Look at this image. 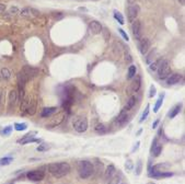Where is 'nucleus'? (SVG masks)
<instances>
[{"instance_id": "nucleus-21", "label": "nucleus", "mask_w": 185, "mask_h": 184, "mask_svg": "<svg viewBox=\"0 0 185 184\" xmlns=\"http://www.w3.org/2000/svg\"><path fill=\"white\" fill-rule=\"evenodd\" d=\"M181 107H182V105L181 104H176L175 106L170 111V113H169V117L170 119H174L175 116H176L179 113H180V111H181Z\"/></svg>"}, {"instance_id": "nucleus-44", "label": "nucleus", "mask_w": 185, "mask_h": 184, "mask_svg": "<svg viewBox=\"0 0 185 184\" xmlns=\"http://www.w3.org/2000/svg\"><path fill=\"white\" fill-rule=\"evenodd\" d=\"M16 12H18V8H11V10H10V13H11V14H16Z\"/></svg>"}, {"instance_id": "nucleus-32", "label": "nucleus", "mask_w": 185, "mask_h": 184, "mask_svg": "<svg viewBox=\"0 0 185 184\" xmlns=\"http://www.w3.org/2000/svg\"><path fill=\"white\" fill-rule=\"evenodd\" d=\"M135 170H136V171H135L136 175H140V174H141V171H143V162H141V160L137 161Z\"/></svg>"}, {"instance_id": "nucleus-13", "label": "nucleus", "mask_w": 185, "mask_h": 184, "mask_svg": "<svg viewBox=\"0 0 185 184\" xmlns=\"http://www.w3.org/2000/svg\"><path fill=\"white\" fill-rule=\"evenodd\" d=\"M183 79V76L181 73H171L168 78H166V83L169 86H173V84L180 83Z\"/></svg>"}, {"instance_id": "nucleus-26", "label": "nucleus", "mask_w": 185, "mask_h": 184, "mask_svg": "<svg viewBox=\"0 0 185 184\" xmlns=\"http://www.w3.org/2000/svg\"><path fill=\"white\" fill-rule=\"evenodd\" d=\"M29 103H30V100L25 99V98L21 101V106H20V110H21L22 113H25V112H27V106H29Z\"/></svg>"}, {"instance_id": "nucleus-3", "label": "nucleus", "mask_w": 185, "mask_h": 184, "mask_svg": "<svg viewBox=\"0 0 185 184\" xmlns=\"http://www.w3.org/2000/svg\"><path fill=\"white\" fill-rule=\"evenodd\" d=\"M157 71H158V75L160 79H166V78L171 75V67H170L169 60L162 59L158 69H157Z\"/></svg>"}, {"instance_id": "nucleus-24", "label": "nucleus", "mask_w": 185, "mask_h": 184, "mask_svg": "<svg viewBox=\"0 0 185 184\" xmlns=\"http://www.w3.org/2000/svg\"><path fill=\"white\" fill-rule=\"evenodd\" d=\"M94 129L97 132L98 134H105L108 133V127L105 126L104 124H98L97 126L94 127Z\"/></svg>"}, {"instance_id": "nucleus-8", "label": "nucleus", "mask_w": 185, "mask_h": 184, "mask_svg": "<svg viewBox=\"0 0 185 184\" xmlns=\"http://www.w3.org/2000/svg\"><path fill=\"white\" fill-rule=\"evenodd\" d=\"M150 46H151V43L150 41L148 40V38H145V37H141L140 40L138 41V48H139V52L143 54V55H146L149 50H150Z\"/></svg>"}, {"instance_id": "nucleus-37", "label": "nucleus", "mask_w": 185, "mask_h": 184, "mask_svg": "<svg viewBox=\"0 0 185 184\" xmlns=\"http://www.w3.org/2000/svg\"><path fill=\"white\" fill-rule=\"evenodd\" d=\"M21 14L23 15V17H31V15H32V9L24 8L23 10L21 11Z\"/></svg>"}, {"instance_id": "nucleus-36", "label": "nucleus", "mask_w": 185, "mask_h": 184, "mask_svg": "<svg viewBox=\"0 0 185 184\" xmlns=\"http://www.w3.org/2000/svg\"><path fill=\"white\" fill-rule=\"evenodd\" d=\"M49 149V145L48 144H41V145L36 148V150L37 151H39V152H43V151H46V150Z\"/></svg>"}, {"instance_id": "nucleus-15", "label": "nucleus", "mask_w": 185, "mask_h": 184, "mask_svg": "<svg viewBox=\"0 0 185 184\" xmlns=\"http://www.w3.org/2000/svg\"><path fill=\"white\" fill-rule=\"evenodd\" d=\"M127 119H128V114H127V112L124 110V111L120 112V114L116 117L115 124L116 125H123V124H125V123L127 122Z\"/></svg>"}, {"instance_id": "nucleus-35", "label": "nucleus", "mask_w": 185, "mask_h": 184, "mask_svg": "<svg viewBox=\"0 0 185 184\" xmlns=\"http://www.w3.org/2000/svg\"><path fill=\"white\" fill-rule=\"evenodd\" d=\"M1 76H2L4 79H9L11 77V73L9 71L8 68H2L1 69Z\"/></svg>"}, {"instance_id": "nucleus-40", "label": "nucleus", "mask_w": 185, "mask_h": 184, "mask_svg": "<svg viewBox=\"0 0 185 184\" xmlns=\"http://www.w3.org/2000/svg\"><path fill=\"white\" fill-rule=\"evenodd\" d=\"M125 60H126V63H128V64H131V61H133V57H131V55L129 52H125Z\"/></svg>"}, {"instance_id": "nucleus-33", "label": "nucleus", "mask_w": 185, "mask_h": 184, "mask_svg": "<svg viewBox=\"0 0 185 184\" xmlns=\"http://www.w3.org/2000/svg\"><path fill=\"white\" fill-rule=\"evenodd\" d=\"M156 53H157V50H151L150 53L148 54V56H147V58H146V63H147V64H151V63L153 61V57H154V55H156Z\"/></svg>"}, {"instance_id": "nucleus-19", "label": "nucleus", "mask_w": 185, "mask_h": 184, "mask_svg": "<svg viewBox=\"0 0 185 184\" xmlns=\"http://www.w3.org/2000/svg\"><path fill=\"white\" fill-rule=\"evenodd\" d=\"M140 87H141V78L140 76H136V79L131 83V91L137 92L140 89Z\"/></svg>"}, {"instance_id": "nucleus-49", "label": "nucleus", "mask_w": 185, "mask_h": 184, "mask_svg": "<svg viewBox=\"0 0 185 184\" xmlns=\"http://www.w3.org/2000/svg\"><path fill=\"white\" fill-rule=\"evenodd\" d=\"M148 184H154V183H153V182H149Z\"/></svg>"}, {"instance_id": "nucleus-42", "label": "nucleus", "mask_w": 185, "mask_h": 184, "mask_svg": "<svg viewBox=\"0 0 185 184\" xmlns=\"http://www.w3.org/2000/svg\"><path fill=\"white\" fill-rule=\"evenodd\" d=\"M125 167H126V169H127V170H133V162H131V160H127V161H126Z\"/></svg>"}, {"instance_id": "nucleus-22", "label": "nucleus", "mask_w": 185, "mask_h": 184, "mask_svg": "<svg viewBox=\"0 0 185 184\" xmlns=\"http://www.w3.org/2000/svg\"><path fill=\"white\" fill-rule=\"evenodd\" d=\"M136 104V96H131L129 98V100L127 101V103L125 105V111H128V110H131L134 105Z\"/></svg>"}, {"instance_id": "nucleus-18", "label": "nucleus", "mask_w": 185, "mask_h": 184, "mask_svg": "<svg viewBox=\"0 0 185 184\" xmlns=\"http://www.w3.org/2000/svg\"><path fill=\"white\" fill-rule=\"evenodd\" d=\"M116 173L115 167L113 165H110L106 167V170H105V180H110L114 174Z\"/></svg>"}, {"instance_id": "nucleus-47", "label": "nucleus", "mask_w": 185, "mask_h": 184, "mask_svg": "<svg viewBox=\"0 0 185 184\" xmlns=\"http://www.w3.org/2000/svg\"><path fill=\"white\" fill-rule=\"evenodd\" d=\"M179 1H180V4H181L182 6H184L185 4V0H179Z\"/></svg>"}, {"instance_id": "nucleus-38", "label": "nucleus", "mask_w": 185, "mask_h": 184, "mask_svg": "<svg viewBox=\"0 0 185 184\" xmlns=\"http://www.w3.org/2000/svg\"><path fill=\"white\" fill-rule=\"evenodd\" d=\"M157 94V89H156V87H154L153 84L150 87V91H149V94H148V96L149 98H153L154 96Z\"/></svg>"}, {"instance_id": "nucleus-5", "label": "nucleus", "mask_w": 185, "mask_h": 184, "mask_svg": "<svg viewBox=\"0 0 185 184\" xmlns=\"http://www.w3.org/2000/svg\"><path fill=\"white\" fill-rule=\"evenodd\" d=\"M27 178L29 180L33 181V182H39L42 181L45 178V172L42 169H37V170H32L27 173Z\"/></svg>"}, {"instance_id": "nucleus-1", "label": "nucleus", "mask_w": 185, "mask_h": 184, "mask_svg": "<svg viewBox=\"0 0 185 184\" xmlns=\"http://www.w3.org/2000/svg\"><path fill=\"white\" fill-rule=\"evenodd\" d=\"M48 171L54 178L59 179V178L67 175L70 172V165L67 162L50 163V165H48Z\"/></svg>"}, {"instance_id": "nucleus-6", "label": "nucleus", "mask_w": 185, "mask_h": 184, "mask_svg": "<svg viewBox=\"0 0 185 184\" xmlns=\"http://www.w3.org/2000/svg\"><path fill=\"white\" fill-rule=\"evenodd\" d=\"M139 11H140V8H139L138 4H131V6L127 8L128 21H129L131 23H133L134 21H136L137 18H138Z\"/></svg>"}, {"instance_id": "nucleus-4", "label": "nucleus", "mask_w": 185, "mask_h": 184, "mask_svg": "<svg viewBox=\"0 0 185 184\" xmlns=\"http://www.w3.org/2000/svg\"><path fill=\"white\" fill-rule=\"evenodd\" d=\"M73 128L78 133H85L88 129V119L85 117H78L73 121Z\"/></svg>"}, {"instance_id": "nucleus-25", "label": "nucleus", "mask_w": 185, "mask_h": 184, "mask_svg": "<svg viewBox=\"0 0 185 184\" xmlns=\"http://www.w3.org/2000/svg\"><path fill=\"white\" fill-rule=\"evenodd\" d=\"M114 18H115L116 21H118V23H120V24H122V25H123L124 23H125L123 14H122L120 11H117V10H114Z\"/></svg>"}, {"instance_id": "nucleus-48", "label": "nucleus", "mask_w": 185, "mask_h": 184, "mask_svg": "<svg viewBox=\"0 0 185 184\" xmlns=\"http://www.w3.org/2000/svg\"><path fill=\"white\" fill-rule=\"evenodd\" d=\"M128 2H129V4H133V2H134V1H135V0H127Z\"/></svg>"}, {"instance_id": "nucleus-31", "label": "nucleus", "mask_w": 185, "mask_h": 184, "mask_svg": "<svg viewBox=\"0 0 185 184\" xmlns=\"http://www.w3.org/2000/svg\"><path fill=\"white\" fill-rule=\"evenodd\" d=\"M162 59H158V60H156V61H152L151 64H149V68H150L151 71H157V69H158L159 65H160V63H161Z\"/></svg>"}, {"instance_id": "nucleus-28", "label": "nucleus", "mask_w": 185, "mask_h": 184, "mask_svg": "<svg viewBox=\"0 0 185 184\" xmlns=\"http://www.w3.org/2000/svg\"><path fill=\"white\" fill-rule=\"evenodd\" d=\"M27 128V123H16V124H14V129L18 130V132L25 130Z\"/></svg>"}, {"instance_id": "nucleus-14", "label": "nucleus", "mask_w": 185, "mask_h": 184, "mask_svg": "<svg viewBox=\"0 0 185 184\" xmlns=\"http://www.w3.org/2000/svg\"><path fill=\"white\" fill-rule=\"evenodd\" d=\"M57 112V107L56 106H50V107H45L43 109L42 112H41V117L43 119H47V117H50L53 114H55Z\"/></svg>"}, {"instance_id": "nucleus-45", "label": "nucleus", "mask_w": 185, "mask_h": 184, "mask_svg": "<svg viewBox=\"0 0 185 184\" xmlns=\"http://www.w3.org/2000/svg\"><path fill=\"white\" fill-rule=\"evenodd\" d=\"M159 123H160V121H159V119H157V121H154L153 124H152V128H157V126L159 125Z\"/></svg>"}, {"instance_id": "nucleus-39", "label": "nucleus", "mask_w": 185, "mask_h": 184, "mask_svg": "<svg viewBox=\"0 0 185 184\" xmlns=\"http://www.w3.org/2000/svg\"><path fill=\"white\" fill-rule=\"evenodd\" d=\"M12 132V126H7L4 127V129H2V135H4V136H7V135H10Z\"/></svg>"}, {"instance_id": "nucleus-27", "label": "nucleus", "mask_w": 185, "mask_h": 184, "mask_svg": "<svg viewBox=\"0 0 185 184\" xmlns=\"http://www.w3.org/2000/svg\"><path fill=\"white\" fill-rule=\"evenodd\" d=\"M163 98H164V93H163L162 96H160V98L158 99L157 103H156V105H154V107H153V112H154V113H157V112L159 111V109L161 107L162 103H163Z\"/></svg>"}, {"instance_id": "nucleus-12", "label": "nucleus", "mask_w": 185, "mask_h": 184, "mask_svg": "<svg viewBox=\"0 0 185 184\" xmlns=\"http://www.w3.org/2000/svg\"><path fill=\"white\" fill-rule=\"evenodd\" d=\"M21 71H22L29 79H31V78H33V77L37 76V73H39V69L34 68V67H32V66H24Z\"/></svg>"}, {"instance_id": "nucleus-7", "label": "nucleus", "mask_w": 185, "mask_h": 184, "mask_svg": "<svg viewBox=\"0 0 185 184\" xmlns=\"http://www.w3.org/2000/svg\"><path fill=\"white\" fill-rule=\"evenodd\" d=\"M131 33L134 35V37L139 41L141 38V34H143V24H141V21H138L136 20L133 22L131 24Z\"/></svg>"}, {"instance_id": "nucleus-30", "label": "nucleus", "mask_w": 185, "mask_h": 184, "mask_svg": "<svg viewBox=\"0 0 185 184\" xmlns=\"http://www.w3.org/2000/svg\"><path fill=\"white\" fill-rule=\"evenodd\" d=\"M149 111H150V105H149V104H147L146 109H145V111H143V115H141V117H140V121H139V122L143 123V121L148 117V115H149Z\"/></svg>"}, {"instance_id": "nucleus-23", "label": "nucleus", "mask_w": 185, "mask_h": 184, "mask_svg": "<svg viewBox=\"0 0 185 184\" xmlns=\"http://www.w3.org/2000/svg\"><path fill=\"white\" fill-rule=\"evenodd\" d=\"M137 73V68L135 65H131L128 67V73H127V79H133L136 76Z\"/></svg>"}, {"instance_id": "nucleus-16", "label": "nucleus", "mask_w": 185, "mask_h": 184, "mask_svg": "<svg viewBox=\"0 0 185 184\" xmlns=\"http://www.w3.org/2000/svg\"><path fill=\"white\" fill-rule=\"evenodd\" d=\"M16 100H18V92L16 90H11L9 92V109L14 107L16 103Z\"/></svg>"}, {"instance_id": "nucleus-46", "label": "nucleus", "mask_w": 185, "mask_h": 184, "mask_svg": "<svg viewBox=\"0 0 185 184\" xmlns=\"http://www.w3.org/2000/svg\"><path fill=\"white\" fill-rule=\"evenodd\" d=\"M6 10V4H0V12H2Z\"/></svg>"}, {"instance_id": "nucleus-10", "label": "nucleus", "mask_w": 185, "mask_h": 184, "mask_svg": "<svg viewBox=\"0 0 185 184\" xmlns=\"http://www.w3.org/2000/svg\"><path fill=\"white\" fill-rule=\"evenodd\" d=\"M64 119H65V113H64V112L58 113L57 115H55L53 119H50V122L47 124V127H48V128H53V127H56L58 126V125H60L62 123V121H64Z\"/></svg>"}, {"instance_id": "nucleus-41", "label": "nucleus", "mask_w": 185, "mask_h": 184, "mask_svg": "<svg viewBox=\"0 0 185 184\" xmlns=\"http://www.w3.org/2000/svg\"><path fill=\"white\" fill-rule=\"evenodd\" d=\"M118 32H120V34L124 37V40H125V41H127V42L129 41V37H128V35L126 34V32H125V31H124L123 29H118Z\"/></svg>"}, {"instance_id": "nucleus-43", "label": "nucleus", "mask_w": 185, "mask_h": 184, "mask_svg": "<svg viewBox=\"0 0 185 184\" xmlns=\"http://www.w3.org/2000/svg\"><path fill=\"white\" fill-rule=\"evenodd\" d=\"M101 33H103L104 34V38L105 40H108V37H110V34L108 33V30H102V32Z\"/></svg>"}, {"instance_id": "nucleus-9", "label": "nucleus", "mask_w": 185, "mask_h": 184, "mask_svg": "<svg viewBox=\"0 0 185 184\" xmlns=\"http://www.w3.org/2000/svg\"><path fill=\"white\" fill-rule=\"evenodd\" d=\"M35 134H36L35 132H32V133H29V134L24 135L21 139L18 140V142L21 144V145H27V144H30V142H41V139H36V138H34Z\"/></svg>"}, {"instance_id": "nucleus-17", "label": "nucleus", "mask_w": 185, "mask_h": 184, "mask_svg": "<svg viewBox=\"0 0 185 184\" xmlns=\"http://www.w3.org/2000/svg\"><path fill=\"white\" fill-rule=\"evenodd\" d=\"M36 105H37V102H36V100H30V103H29V106L27 109V114L29 115H34L35 112H36Z\"/></svg>"}, {"instance_id": "nucleus-2", "label": "nucleus", "mask_w": 185, "mask_h": 184, "mask_svg": "<svg viewBox=\"0 0 185 184\" xmlns=\"http://www.w3.org/2000/svg\"><path fill=\"white\" fill-rule=\"evenodd\" d=\"M77 170L81 179H89L94 173V165L88 160H81L78 162Z\"/></svg>"}, {"instance_id": "nucleus-11", "label": "nucleus", "mask_w": 185, "mask_h": 184, "mask_svg": "<svg viewBox=\"0 0 185 184\" xmlns=\"http://www.w3.org/2000/svg\"><path fill=\"white\" fill-rule=\"evenodd\" d=\"M102 30H103V27L101 25V23L98 22V21H91L90 24H89V31L92 35L100 34Z\"/></svg>"}, {"instance_id": "nucleus-34", "label": "nucleus", "mask_w": 185, "mask_h": 184, "mask_svg": "<svg viewBox=\"0 0 185 184\" xmlns=\"http://www.w3.org/2000/svg\"><path fill=\"white\" fill-rule=\"evenodd\" d=\"M120 176L115 173V174L110 179V183L108 184H120Z\"/></svg>"}, {"instance_id": "nucleus-20", "label": "nucleus", "mask_w": 185, "mask_h": 184, "mask_svg": "<svg viewBox=\"0 0 185 184\" xmlns=\"http://www.w3.org/2000/svg\"><path fill=\"white\" fill-rule=\"evenodd\" d=\"M161 152H162V145L159 144V142L154 147L151 148V153H152L153 157H159L161 155Z\"/></svg>"}, {"instance_id": "nucleus-29", "label": "nucleus", "mask_w": 185, "mask_h": 184, "mask_svg": "<svg viewBox=\"0 0 185 184\" xmlns=\"http://www.w3.org/2000/svg\"><path fill=\"white\" fill-rule=\"evenodd\" d=\"M13 161L12 157H4L0 159V165H9Z\"/></svg>"}]
</instances>
